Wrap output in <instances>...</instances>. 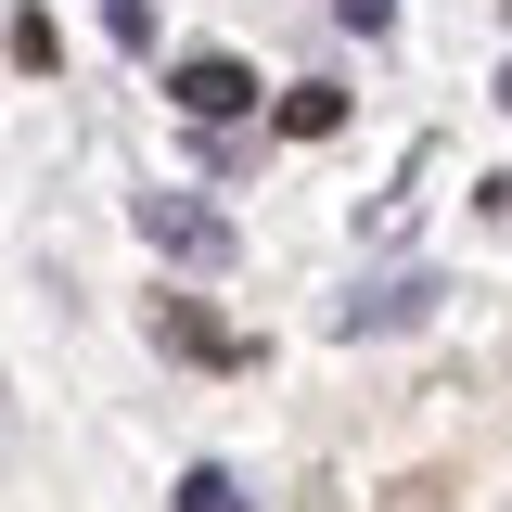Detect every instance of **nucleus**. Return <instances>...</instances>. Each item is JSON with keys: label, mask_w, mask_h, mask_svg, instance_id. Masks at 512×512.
<instances>
[{"label": "nucleus", "mask_w": 512, "mask_h": 512, "mask_svg": "<svg viewBox=\"0 0 512 512\" xmlns=\"http://www.w3.org/2000/svg\"><path fill=\"white\" fill-rule=\"evenodd\" d=\"M128 218H141V244L180 256V269H218V256H231V218H218V205H192V192H141Z\"/></svg>", "instance_id": "obj_1"}, {"label": "nucleus", "mask_w": 512, "mask_h": 512, "mask_svg": "<svg viewBox=\"0 0 512 512\" xmlns=\"http://www.w3.org/2000/svg\"><path fill=\"white\" fill-rule=\"evenodd\" d=\"M167 103H180L192 128H231L256 103V64L244 52H180V64H167Z\"/></svg>", "instance_id": "obj_2"}, {"label": "nucleus", "mask_w": 512, "mask_h": 512, "mask_svg": "<svg viewBox=\"0 0 512 512\" xmlns=\"http://www.w3.org/2000/svg\"><path fill=\"white\" fill-rule=\"evenodd\" d=\"M154 346H180V359H218V372L244 359V333H218V320L192 308V295H154Z\"/></svg>", "instance_id": "obj_3"}, {"label": "nucleus", "mask_w": 512, "mask_h": 512, "mask_svg": "<svg viewBox=\"0 0 512 512\" xmlns=\"http://www.w3.org/2000/svg\"><path fill=\"white\" fill-rule=\"evenodd\" d=\"M423 308H436V282L410 269V282H372V295H346V308H333V333H397V320H423Z\"/></svg>", "instance_id": "obj_4"}, {"label": "nucleus", "mask_w": 512, "mask_h": 512, "mask_svg": "<svg viewBox=\"0 0 512 512\" xmlns=\"http://www.w3.org/2000/svg\"><path fill=\"white\" fill-rule=\"evenodd\" d=\"M333 128H346V90H333V77L282 90V141H333Z\"/></svg>", "instance_id": "obj_5"}, {"label": "nucleus", "mask_w": 512, "mask_h": 512, "mask_svg": "<svg viewBox=\"0 0 512 512\" xmlns=\"http://www.w3.org/2000/svg\"><path fill=\"white\" fill-rule=\"evenodd\" d=\"M180 512H244V474H218V461H192V474H180Z\"/></svg>", "instance_id": "obj_6"}, {"label": "nucleus", "mask_w": 512, "mask_h": 512, "mask_svg": "<svg viewBox=\"0 0 512 512\" xmlns=\"http://www.w3.org/2000/svg\"><path fill=\"white\" fill-rule=\"evenodd\" d=\"M52 52H64V39H52V13H13V64H26V77H52Z\"/></svg>", "instance_id": "obj_7"}, {"label": "nucleus", "mask_w": 512, "mask_h": 512, "mask_svg": "<svg viewBox=\"0 0 512 512\" xmlns=\"http://www.w3.org/2000/svg\"><path fill=\"white\" fill-rule=\"evenodd\" d=\"M103 26H116L128 52H154V0H103Z\"/></svg>", "instance_id": "obj_8"}, {"label": "nucleus", "mask_w": 512, "mask_h": 512, "mask_svg": "<svg viewBox=\"0 0 512 512\" xmlns=\"http://www.w3.org/2000/svg\"><path fill=\"white\" fill-rule=\"evenodd\" d=\"M333 13H346V26H384V13H397V0H333Z\"/></svg>", "instance_id": "obj_9"}, {"label": "nucleus", "mask_w": 512, "mask_h": 512, "mask_svg": "<svg viewBox=\"0 0 512 512\" xmlns=\"http://www.w3.org/2000/svg\"><path fill=\"white\" fill-rule=\"evenodd\" d=\"M500 103H512V77H500Z\"/></svg>", "instance_id": "obj_10"}]
</instances>
